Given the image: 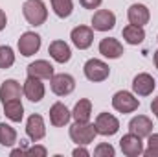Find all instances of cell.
<instances>
[{"mask_svg":"<svg viewBox=\"0 0 158 157\" xmlns=\"http://www.w3.org/2000/svg\"><path fill=\"white\" fill-rule=\"evenodd\" d=\"M22 13L31 26H40L48 19V9L42 0H26L22 6Z\"/></svg>","mask_w":158,"mask_h":157,"instance_id":"6da1fadb","label":"cell"},{"mask_svg":"<svg viewBox=\"0 0 158 157\" xmlns=\"http://www.w3.org/2000/svg\"><path fill=\"white\" fill-rule=\"evenodd\" d=\"M98 131H96V124H90V122H76L70 126V139L76 142V144H90L94 139H96Z\"/></svg>","mask_w":158,"mask_h":157,"instance_id":"7a4b0ae2","label":"cell"},{"mask_svg":"<svg viewBox=\"0 0 158 157\" xmlns=\"http://www.w3.org/2000/svg\"><path fill=\"white\" fill-rule=\"evenodd\" d=\"M83 70H85L86 79H90V81H103V79L109 78V74H110L109 65L103 63L101 59H88L85 63Z\"/></svg>","mask_w":158,"mask_h":157,"instance_id":"3957f363","label":"cell"},{"mask_svg":"<svg viewBox=\"0 0 158 157\" xmlns=\"http://www.w3.org/2000/svg\"><path fill=\"white\" fill-rule=\"evenodd\" d=\"M112 107L119 113H132L140 107V100L134 98L129 91H118L112 98Z\"/></svg>","mask_w":158,"mask_h":157,"instance_id":"277c9868","label":"cell"},{"mask_svg":"<svg viewBox=\"0 0 158 157\" xmlns=\"http://www.w3.org/2000/svg\"><path fill=\"white\" fill-rule=\"evenodd\" d=\"M118 129H119V122L114 115H110V113H99L98 115V118H96V131H98V135L110 137Z\"/></svg>","mask_w":158,"mask_h":157,"instance_id":"5b68a950","label":"cell"},{"mask_svg":"<svg viewBox=\"0 0 158 157\" xmlns=\"http://www.w3.org/2000/svg\"><path fill=\"white\" fill-rule=\"evenodd\" d=\"M119 148L123 152V155L127 157H138L143 154V144H142V139L134 133H127L121 137L119 141Z\"/></svg>","mask_w":158,"mask_h":157,"instance_id":"8992f818","label":"cell"},{"mask_svg":"<svg viewBox=\"0 0 158 157\" xmlns=\"http://www.w3.org/2000/svg\"><path fill=\"white\" fill-rule=\"evenodd\" d=\"M50 83H52V91L57 96H66L76 89V79L70 74H64V72L63 74H53Z\"/></svg>","mask_w":158,"mask_h":157,"instance_id":"52a82bcc","label":"cell"},{"mask_svg":"<svg viewBox=\"0 0 158 157\" xmlns=\"http://www.w3.org/2000/svg\"><path fill=\"white\" fill-rule=\"evenodd\" d=\"M40 48V37L35 32H26L20 35L19 39V52L24 56V57H30L33 54H37Z\"/></svg>","mask_w":158,"mask_h":157,"instance_id":"ba28073f","label":"cell"},{"mask_svg":"<svg viewBox=\"0 0 158 157\" xmlns=\"http://www.w3.org/2000/svg\"><path fill=\"white\" fill-rule=\"evenodd\" d=\"M116 24V15L109 9H99L92 17V30L96 32H109Z\"/></svg>","mask_w":158,"mask_h":157,"instance_id":"9c48e42d","label":"cell"},{"mask_svg":"<svg viewBox=\"0 0 158 157\" xmlns=\"http://www.w3.org/2000/svg\"><path fill=\"white\" fill-rule=\"evenodd\" d=\"M129 133H134L138 135L140 139L143 137H149L153 133V120L145 115H138L129 122Z\"/></svg>","mask_w":158,"mask_h":157,"instance_id":"30bf717a","label":"cell"},{"mask_svg":"<svg viewBox=\"0 0 158 157\" xmlns=\"http://www.w3.org/2000/svg\"><path fill=\"white\" fill-rule=\"evenodd\" d=\"M70 39L79 50H86L92 44V41H94V30L88 28V26H77V28L72 30Z\"/></svg>","mask_w":158,"mask_h":157,"instance_id":"8fae6325","label":"cell"},{"mask_svg":"<svg viewBox=\"0 0 158 157\" xmlns=\"http://www.w3.org/2000/svg\"><path fill=\"white\" fill-rule=\"evenodd\" d=\"M22 92L26 94V98H28L30 102H40V100L44 98V85L40 83L39 78L28 76V79L24 81Z\"/></svg>","mask_w":158,"mask_h":157,"instance_id":"7c38bea8","label":"cell"},{"mask_svg":"<svg viewBox=\"0 0 158 157\" xmlns=\"http://www.w3.org/2000/svg\"><path fill=\"white\" fill-rule=\"evenodd\" d=\"M132 91L138 96H149L155 91V78L151 74H147V72L138 74L136 78L132 79Z\"/></svg>","mask_w":158,"mask_h":157,"instance_id":"4fadbf2b","label":"cell"},{"mask_svg":"<svg viewBox=\"0 0 158 157\" xmlns=\"http://www.w3.org/2000/svg\"><path fill=\"white\" fill-rule=\"evenodd\" d=\"M72 118V113L68 111V107L61 102H55L52 107H50V122L52 126L55 128H63L64 124H68Z\"/></svg>","mask_w":158,"mask_h":157,"instance_id":"5bb4252c","label":"cell"},{"mask_svg":"<svg viewBox=\"0 0 158 157\" xmlns=\"http://www.w3.org/2000/svg\"><path fill=\"white\" fill-rule=\"evenodd\" d=\"M127 17H129V22H131V24L143 28V24L149 22L151 13H149L147 6H143V4H132V6L129 7V11H127Z\"/></svg>","mask_w":158,"mask_h":157,"instance_id":"9a60e30c","label":"cell"},{"mask_svg":"<svg viewBox=\"0 0 158 157\" xmlns=\"http://www.w3.org/2000/svg\"><path fill=\"white\" fill-rule=\"evenodd\" d=\"M99 54L109 57V59H118L123 56V44L114 37H107V39H101L99 43Z\"/></svg>","mask_w":158,"mask_h":157,"instance_id":"2e32d148","label":"cell"},{"mask_svg":"<svg viewBox=\"0 0 158 157\" xmlns=\"http://www.w3.org/2000/svg\"><path fill=\"white\" fill-rule=\"evenodd\" d=\"M26 133H28V137L33 141V142H37L40 141L44 135H46V128H44V120L40 115H31V117L28 118V122H26Z\"/></svg>","mask_w":158,"mask_h":157,"instance_id":"e0dca14e","label":"cell"},{"mask_svg":"<svg viewBox=\"0 0 158 157\" xmlns=\"http://www.w3.org/2000/svg\"><path fill=\"white\" fill-rule=\"evenodd\" d=\"M28 76H33V78H39V79H52V76H53V67L46 59L33 61V63L28 65Z\"/></svg>","mask_w":158,"mask_h":157,"instance_id":"ac0fdd59","label":"cell"},{"mask_svg":"<svg viewBox=\"0 0 158 157\" xmlns=\"http://www.w3.org/2000/svg\"><path fill=\"white\" fill-rule=\"evenodd\" d=\"M48 54L57 61V63H68L72 57V50L64 41H53L48 46Z\"/></svg>","mask_w":158,"mask_h":157,"instance_id":"d6986e66","label":"cell"},{"mask_svg":"<svg viewBox=\"0 0 158 157\" xmlns=\"http://www.w3.org/2000/svg\"><path fill=\"white\" fill-rule=\"evenodd\" d=\"M22 94V89H20V83L15 81V79H6L0 87V100L2 104L6 102H11V100H19Z\"/></svg>","mask_w":158,"mask_h":157,"instance_id":"ffe728a7","label":"cell"},{"mask_svg":"<svg viewBox=\"0 0 158 157\" xmlns=\"http://www.w3.org/2000/svg\"><path fill=\"white\" fill-rule=\"evenodd\" d=\"M123 39L127 41L129 44H142L145 39V32L142 26H134V24H129L123 28Z\"/></svg>","mask_w":158,"mask_h":157,"instance_id":"44dd1931","label":"cell"},{"mask_svg":"<svg viewBox=\"0 0 158 157\" xmlns=\"http://www.w3.org/2000/svg\"><path fill=\"white\" fill-rule=\"evenodd\" d=\"M90 115H92V102L86 98L79 100L74 107V111H72V117L76 118V122H88Z\"/></svg>","mask_w":158,"mask_h":157,"instance_id":"7402d4cb","label":"cell"},{"mask_svg":"<svg viewBox=\"0 0 158 157\" xmlns=\"http://www.w3.org/2000/svg\"><path fill=\"white\" fill-rule=\"evenodd\" d=\"M4 113L11 122H20L24 117V107L20 104V100H11L4 104Z\"/></svg>","mask_w":158,"mask_h":157,"instance_id":"603a6c76","label":"cell"},{"mask_svg":"<svg viewBox=\"0 0 158 157\" xmlns=\"http://www.w3.org/2000/svg\"><path fill=\"white\" fill-rule=\"evenodd\" d=\"M52 7H53V11H55L57 17L66 19L74 11V2L72 0H52Z\"/></svg>","mask_w":158,"mask_h":157,"instance_id":"cb8c5ba5","label":"cell"},{"mask_svg":"<svg viewBox=\"0 0 158 157\" xmlns=\"http://www.w3.org/2000/svg\"><path fill=\"white\" fill-rule=\"evenodd\" d=\"M15 142H17V131L9 124L2 122L0 124V144L2 146H13Z\"/></svg>","mask_w":158,"mask_h":157,"instance_id":"d4e9b609","label":"cell"},{"mask_svg":"<svg viewBox=\"0 0 158 157\" xmlns=\"http://www.w3.org/2000/svg\"><path fill=\"white\" fill-rule=\"evenodd\" d=\"M15 63V54L11 46H0V69H9Z\"/></svg>","mask_w":158,"mask_h":157,"instance_id":"484cf974","label":"cell"},{"mask_svg":"<svg viewBox=\"0 0 158 157\" xmlns=\"http://www.w3.org/2000/svg\"><path fill=\"white\" fill-rule=\"evenodd\" d=\"M145 157H158V133H151L147 141V150H143Z\"/></svg>","mask_w":158,"mask_h":157,"instance_id":"4316f807","label":"cell"},{"mask_svg":"<svg viewBox=\"0 0 158 157\" xmlns=\"http://www.w3.org/2000/svg\"><path fill=\"white\" fill-rule=\"evenodd\" d=\"M94 155L96 157H114V148L110 144H99L94 150Z\"/></svg>","mask_w":158,"mask_h":157,"instance_id":"83f0119b","label":"cell"},{"mask_svg":"<svg viewBox=\"0 0 158 157\" xmlns=\"http://www.w3.org/2000/svg\"><path fill=\"white\" fill-rule=\"evenodd\" d=\"M24 155H40L44 157L46 155V148H42V146H33V148H28L26 152H24Z\"/></svg>","mask_w":158,"mask_h":157,"instance_id":"f1b7e54d","label":"cell"},{"mask_svg":"<svg viewBox=\"0 0 158 157\" xmlns=\"http://www.w3.org/2000/svg\"><path fill=\"white\" fill-rule=\"evenodd\" d=\"M79 4L85 7V9H96L101 6V0H79Z\"/></svg>","mask_w":158,"mask_h":157,"instance_id":"f546056e","label":"cell"},{"mask_svg":"<svg viewBox=\"0 0 158 157\" xmlns=\"http://www.w3.org/2000/svg\"><path fill=\"white\" fill-rule=\"evenodd\" d=\"M79 155H81V157H88L90 154H88V150H85V148H79V146H77V148L74 150V157H79Z\"/></svg>","mask_w":158,"mask_h":157,"instance_id":"4dcf8cb0","label":"cell"},{"mask_svg":"<svg viewBox=\"0 0 158 157\" xmlns=\"http://www.w3.org/2000/svg\"><path fill=\"white\" fill-rule=\"evenodd\" d=\"M6 24H7V17H6V13L0 9V32L6 28Z\"/></svg>","mask_w":158,"mask_h":157,"instance_id":"1f68e13d","label":"cell"},{"mask_svg":"<svg viewBox=\"0 0 158 157\" xmlns=\"http://www.w3.org/2000/svg\"><path fill=\"white\" fill-rule=\"evenodd\" d=\"M151 111H153V113H155V117L158 118V98L153 100V104H151Z\"/></svg>","mask_w":158,"mask_h":157,"instance_id":"d6a6232c","label":"cell"},{"mask_svg":"<svg viewBox=\"0 0 158 157\" xmlns=\"http://www.w3.org/2000/svg\"><path fill=\"white\" fill-rule=\"evenodd\" d=\"M24 152H26V150H22V148H17V150H11V157H17V155H24Z\"/></svg>","mask_w":158,"mask_h":157,"instance_id":"836d02e7","label":"cell"},{"mask_svg":"<svg viewBox=\"0 0 158 157\" xmlns=\"http://www.w3.org/2000/svg\"><path fill=\"white\" fill-rule=\"evenodd\" d=\"M155 65H156V69H158V50L155 52Z\"/></svg>","mask_w":158,"mask_h":157,"instance_id":"e575fe53","label":"cell"},{"mask_svg":"<svg viewBox=\"0 0 158 157\" xmlns=\"http://www.w3.org/2000/svg\"><path fill=\"white\" fill-rule=\"evenodd\" d=\"M156 41H158V37H156Z\"/></svg>","mask_w":158,"mask_h":157,"instance_id":"d590c367","label":"cell"}]
</instances>
